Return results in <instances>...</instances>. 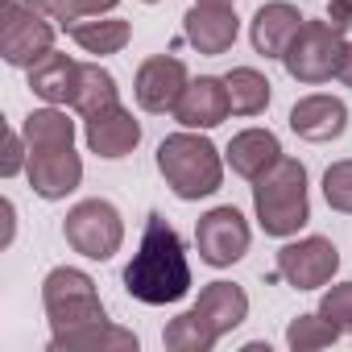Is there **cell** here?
Masks as SVG:
<instances>
[{"mask_svg": "<svg viewBox=\"0 0 352 352\" xmlns=\"http://www.w3.org/2000/svg\"><path fill=\"white\" fill-rule=\"evenodd\" d=\"M124 290H129V298H137L145 307H170V302H179V298L191 294L187 245L166 224L162 212L145 216L141 245H137L133 261L124 265Z\"/></svg>", "mask_w": 352, "mask_h": 352, "instance_id": "6da1fadb", "label": "cell"}, {"mask_svg": "<svg viewBox=\"0 0 352 352\" xmlns=\"http://www.w3.org/2000/svg\"><path fill=\"white\" fill-rule=\"evenodd\" d=\"M157 174L183 204H199L224 183V153L199 129H183L157 145Z\"/></svg>", "mask_w": 352, "mask_h": 352, "instance_id": "7a4b0ae2", "label": "cell"}, {"mask_svg": "<svg viewBox=\"0 0 352 352\" xmlns=\"http://www.w3.org/2000/svg\"><path fill=\"white\" fill-rule=\"evenodd\" d=\"M253 212L265 236L290 241L311 220V195H307V166L298 157H278L261 179L253 183Z\"/></svg>", "mask_w": 352, "mask_h": 352, "instance_id": "3957f363", "label": "cell"}, {"mask_svg": "<svg viewBox=\"0 0 352 352\" xmlns=\"http://www.w3.org/2000/svg\"><path fill=\"white\" fill-rule=\"evenodd\" d=\"M42 307H46V319H50L54 336L71 331V327H83V323L108 319L91 274H83L75 265H58V270L46 274V282H42Z\"/></svg>", "mask_w": 352, "mask_h": 352, "instance_id": "277c9868", "label": "cell"}, {"mask_svg": "<svg viewBox=\"0 0 352 352\" xmlns=\"http://www.w3.org/2000/svg\"><path fill=\"white\" fill-rule=\"evenodd\" d=\"M344 46H348L344 30H336L327 17L323 21H302V30L294 34V42L282 54V67H286V75L294 83L315 87V83L336 79L340 58H344Z\"/></svg>", "mask_w": 352, "mask_h": 352, "instance_id": "5b68a950", "label": "cell"}, {"mask_svg": "<svg viewBox=\"0 0 352 352\" xmlns=\"http://www.w3.org/2000/svg\"><path fill=\"white\" fill-rule=\"evenodd\" d=\"M67 245L87 261H112L124 245V216L108 199H83L63 220Z\"/></svg>", "mask_w": 352, "mask_h": 352, "instance_id": "8992f818", "label": "cell"}, {"mask_svg": "<svg viewBox=\"0 0 352 352\" xmlns=\"http://www.w3.org/2000/svg\"><path fill=\"white\" fill-rule=\"evenodd\" d=\"M58 25L46 21L38 9H30L25 0H0V58L9 67L30 71L38 58L54 50Z\"/></svg>", "mask_w": 352, "mask_h": 352, "instance_id": "52a82bcc", "label": "cell"}, {"mask_svg": "<svg viewBox=\"0 0 352 352\" xmlns=\"http://www.w3.org/2000/svg\"><path fill=\"white\" fill-rule=\"evenodd\" d=\"M249 245H253V228H249V220H245L232 204L204 212L199 224H195V249H199V261H208L212 270H228V265H236V261L249 253Z\"/></svg>", "mask_w": 352, "mask_h": 352, "instance_id": "ba28073f", "label": "cell"}, {"mask_svg": "<svg viewBox=\"0 0 352 352\" xmlns=\"http://www.w3.org/2000/svg\"><path fill=\"white\" fill-rule=\"evenodd\" d=\"M187 83H191V75H187L183 58H174V54H149L137 67V75H133V100H137L141 112L166 116V112L179 108Z\"/></svg>", "mask_w": 352, "mask_h": 352, "instance_id": "9c48e42d", "label": "cell"}, {"mask_svg": "<svg viewBox=\"0 0 352 352\" xmlns=\"http://www.w3.org/2000/svg\"><path fill=\"white\" fill-rule=\"evenodd\" d=\"M340 249L327 236H298L278 249V278L294 290H319L336 278Z\"/></svg>", "mask_w": 352, "mask_h": 352, "instance_id": "30bf717a", "label": "cell"}, {"mask_svg": "<svg viewBox=\"0 0 352 352\" xmlns=\"http://www.w3.org/2000/svg\"><path fill=\"white\" fill-rule=\"evenodd\" d=\"M183 34L187 42L216 58V54H228L236 46V34H241V17L232 5H216V0H195V5L183 13Z\"/></svg>", "mask_w": 352, "mask_h": 352, "instance_id": "8fae6325", "label": "cell"}, {"mask_svg": "<svg viewBox=\"0 0 352 352\" xmlns=\"http://www.w3.org/2000/svg\"><path fill=\"white\" fill-rule=\"evenodd\" d=\"M83 141H87V149L96 157L120 162L141 145V120L124 104H112V108H104L96 116H83Z\"/></svg>", "mask_w": 352, "mask_h": 352, "instance_id": "7c38bea8", "label": "cell"}, {"mask_svg": "<svg viewBox=\"0 0 352 352\" xmlns=\"http://www.w3.org/2000/svg\"><path fill=\"white\" fill-rule=\"evenodd\" d=\"M25 174H30V187H34L38 199L58 204V199H67V195L83 183V157L75 153V145H67V149H46V153H30Z\"/></svg>", "mask_w": 352, "mask_h": 352, "instance_id": "4fadbf2b", "label": "cell"}, {"mask_svg": "<svg viewBox=\"0 0 352 352\" xmlns=\"http://www.w3.org/2000/svg\"><path fill=\"white\" fill-rule=\"evenodd\" d=\"M290 129L311 141V145H327V141H340L344 129H348V104L340 96H327V91H311L302 96L294 108H290Z\"/></svg>", "mask_w": 352, "mask_h": 352, "instance_id": "5bb4252c", "label": "cell"}, {"mask_svg": "<svg viewBox=\"0 0 352 352\" xmlns=\"http://www.w3.org/2000/svg\"><path fill=\"white\" fill-rule=\"evenodd\" d=\"M228 116H232L228 87H224V79H216V75L191 79L187 91H183V100H179V108H174V120H179L183 129H199V133L224 124Z\"/></svg>", "mask_w": 352, "mask_h": 352, "instance_id": "9a60e30c", "label": "cell"}, {"mask_svg": "<svg viewBox=\"0 0 352 352\" xmlns=\"http://www.w3.org/2000/svg\"><path fill=\"white\" fill-rule=\"evenodd\" d=\"M302 13L290 5V0H270V5H261L249 21V38H253V50L265 54V58H282L286 46L294 42V34L302 30Z\"/></svg>", "mask_w": 352, "mask_h": 352, "instance_id": "2e32d148", "label": "cell"}, {"mask_svg": "<svg viewBox=\"0 0 352 352\" xmlns=\"http://www.w3.org/2000/svg\"><path fill=\"white\" fill-rule=\"evenodd\" d=\"M278 157H282V141L270 129H245L224 149V162L232 166V174H241V179H249V183H257Z\"/></svg>", "mask_w": 352, "mask_h": 352, "instance_id": "e0dca14e", "label": "cell"}, {"mask_svg": "<svg viewBox=\"0 0 352 352\" xmlns=\"http://www.w3.org/2000/svg\"><path fill=\"white\" fill-rule=\"evenodd\" d=\"M137 348H141V340L129 327H116L108 319L50 336V352H137Z\"/></svg>", "mask_w": 352, "mask_h": 352, "instance_id": "ac0fdd59", "label": "cell"}, {"mask_svg": "<svg viewBox=\"0 0 352 352\" xmlns=\"http://www.w3.org/2000/svg\"><path fill=\"white\" fill-rule=\"evenodd\" d=\"M195 311L220 331V340L228 331H236L245 319H249V294L236 286V282H208L195 298Z\"/></svg>", "mask_w": 352, "mask_h": 352, "instance_id": "d6986e66", "label": "cell"}, {"mask_svg": "<svg viewBox=\"0 0 352 352\" xmlns=\"http://www.w3.org/2000/svg\"><path fill=\"white\" fill-rule=\"evenodd\" d=\"M30 91L42 100V104H71V91H75V75H79V63L71 54H58L50 50L46 58H38L30 71Z\"/></svg>", "mask_w": 352, "mask_h": 352, "instance_id": "ffe728a7", "label": "cell"}, {"mask_svg": "<svg viewBox=\"0 0 352 352\" xmlns=\"http://www.w3.org/2000/svg\"><path fill=\"white\" fill-rule=\"evenodd\" d=\"M67 34H71V42H75L83 54L104 58V54H120V50L129 46L133 25H129L124 17H83V21H75Z\"/></svg>", "mask_w": 352, "mask_h": 352, "instance_id": "44dd1931", "label": "cell"}, {"mask_svg": "<svg viewBox=\"0 0 352 352\" xmlns=\"http://www.w3.org/2000/svg\"><path fill=\"white\" fill-rule=\"evenodd\" d=\"M120 104V87H116V75L100 63H79V75H75V91H71V108L79 116H96L104 108Z\"/></svg>", "mask_w": 352, "mask_h": 352, "instance_id": "7402d4cb", "label": "cell"}, {"mask_svg": "<svg viewBox=\"0 0 352 352\" xmlns=\"http://www.w3.org/2000/svg\"><path fill=\"white\" fill-rule=\"evenodd\" d=\"M21 133H25L30 153H46V149H67V145H75V120H71L58 104L34 108V112L25 116Z\"/></svg>", "mask_w": 352, "mask_h": 352, "instance_id": "603a6c76", "label": "cell"}, {"mask_svg": "<svg viewBox=\"0 0 352 352\" xmlns=\"http://www.w3.org/2000/svg\"><path fill=\"white\" fill-rule=\"evenodd\" d=\"M224 87H228L232 116H261L270 108V100H274V83L257 67H232L224 75Z\"/></svg>", "mask_w": 352, "mask_h": 352, "instance_id": "cb8c5ba5", "label": "cell"}, {"mask_svg": "<svg viewBox=\"0 0 352 352\" xmlns=\"http://www.w3.org/2000/svg\"><path fill=\"white\" fill-rule=\"evenodd\" d=\"M162 344H166L170 352H212V348L220 344V331H216L195 307H191V311H183L179 319H170V323H166Z\"/></svg>", "mask_w": 352, "mask_h": 352, "instance_id": "d4e9b609", "label": "cell"}, {"mask_svg": "<svg viewBox=\"0 0 352 352\" xmlns=\"http://www.w3.org/2000/svg\"><path fill=\"white\" fill-rule=\"evenodd\" d=\"M336 340H340V327L331 319H323L319 311L315 315H298V319L286 323V344L294 352H315V348H327Z\"/></svg>", "mask_w": 352, "mask_h": 352, "instance_id": "484cf974", "label": "cell"}, {"mask_svg": "<svg viewBox=\"0 0 352 352\" xmlns=\"http://www.w3.org/2000/svg\"><path fill=\"white\" fill-rule=\"evenodd\" d=\"M323 199H327L331 212L352 216V157L331 162V166L323 170Z\"/></svg>", "mask_w": 352, "mask_h": 352, "instance_id": "4316f807", "label": "cell"}, {"mask_svg": "<svg viewBox=\"0 0 352 352\" xmlns=\"http://www.w3.org/2000/svg\"><path fill=\"white\" fill-rule=\"evenodd\" d=\"M319 315L340 327V336H352V282H336L319 298Z\"/></svg>", "mask_w": 352, "mask_h": 352, "instance_id": "83f0119b", "label": "cell"}, {"mask_svg": "<svg viewBox=\"0 0 352 352\" xmlns=\"http://www.w3.org/2000/svg\"><path fill=\"white\" fill-rule=\"evenodd\" d=\"M25 166H30L25 133H21V129H9V133H5V157H0V174H5V179H17Z\"/></svg>", "mask_w": 352, "mask_h": 352, "instance_id": "f1b7e54d", "label": "cell"}, {"mask_svg": "<svg viewBox=\"0 0 352 352\" xmlns=\"http://www.w3.org/2000/svg\"><path fill=\"white\" fill-rule=\"evenodd\" d=\"M30 9H38L46 21H54L58 30H71L75 21H83L79 17V9H75V0H25Z\"/></svg>", "mask_w": 352, "mask_h": 352, "instance_id": "f546056e", "label": "cell"}, {"mask_svg": "<svg viewBox=\"0 0 352 352\" xmlns=\"http://www.w3.org/2000/svg\"><path fill=\"white\" fill-rule=\"evenodd\" d=\"M327 21L348 34L352 30V0H327Z\"/></svg>", "mask_w": 352, "mask_h": 352, "instance_id": "4dcf8cb0", "label": "cell"}, {"mask_svg": "<svg viewBox=\"0 0 352 352\" xmlns=\"http://www.w3.org/2000/svg\"><path fill=\"white\" fill-rule=\"evenodd\" d=\"M116 5H120V0H75L79 17H108Z\"/></svg>", "mask_w": 352, "mask_h": 352, "instance_id": "1f68e13d", "label": "cell"}, {"mask_svg": "<svg viewBox=\"0 0 352 352\" xmlns=\"http://www.w3.org/2000/svg\"><path fill=\"white\" fill-rule=\"evenodd\" d=\"M336 79H340L344 87H352V42L344 46V58H340V71H336Z\"/></svg>", "mask_w": 352, "mask_h": 352, "instance_id": "d6a6232c", "label": "cell"}, {"mask_svg": "<svg viewBox=\"0 0 352 352\" xmlns=\"http://www.w3.org/2000/svg\"><path fill=\"white\" fill-rule=\"evenodd\" d=\"M0 208H5V245H13V228H17V208H13V199H5Z\"/></svg>", "mask_w": 352, "mask_h": 352, "instance_id": "836d02e7", "label": "cell"}, {"mask_svg": "<svg viewBox=\"0 0 352 352\" xmlns=\"http://www.w3.org/2000/svg\"><path fill=\"white\" fill-rule=\"evenodd\" d=\"M216 5H232V0H216Z\"/></svg>", "mask_w": 352, "mask_h": 352, "instance_id": "e575fe53", "label": "cell"}, {"mask_svg": "<svg viewBox=\"0 0 352 352\" xmlns=\"http://www.w3.org/2000/svg\"><path fill=\"white\" fill-rule=\"evenodd\" d=\"M145 5H157V0H145Z\"/></svg>", "mask_w": 352, "mask_h": 352, "instance_id": "d590c367", "label": "cell"}]
</instances>
